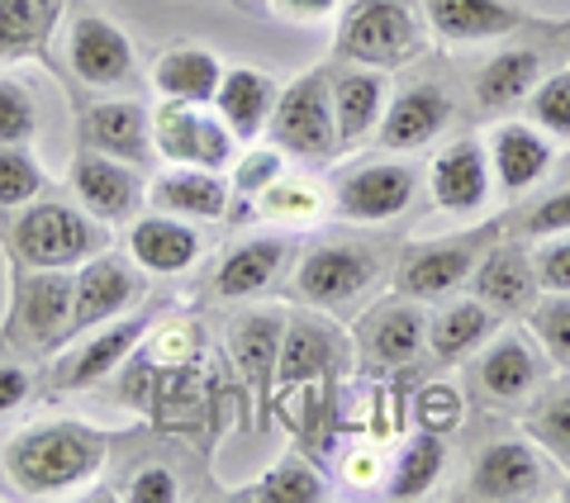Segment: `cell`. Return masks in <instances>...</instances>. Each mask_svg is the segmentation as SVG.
<instances>
[{"label": "cell", "mask_w": 570, "mask_h": 503, "mask_svg": "<svg viewBox=\"0 0 570 503\" xmlns=\"http://www.w3.org/2000/svg\"><path fill=\"white\" fill-rule=\"evenodd\" d=\"M105 461V442L81 423H43L14 437L6 452V471L24 494H67L91 480Z\"/></svg>", "instance_id": "cell-1"}, {"label": "cell", "mask_w": 570, "mask_h": 503, "mask_svg": "<svg viewBox=\"0 0 570 503\" xmlns=\"http://www.w3.org/2000/svg\"><path fill=\"white\" fill-rule=\"evenodd\" d=\"M419 48V20L409 0H356L337 24V52L352 62L395 67Z\"/></svg>", "instance_id": "cell-2"}, {"label": "cell", "mask_w": 570, "mask_h": 503, "mask_svg": "<svg viewBox=\"0 0 570 503\" xmlns=\"http://www.w3.org/2000/svg\"><path fill=\"white\" fill-rule=\"evenodd\" d=\"M266 134L281 152L291 157H328L333 142H337V124H333V96H328V81L318 77H299L291 91L276 100L272 119H266Z\"/></svg>", "instance_id": "cell-3"}, {"label": "cell", "mask_w": 570, "mask_h": 503, "mask_svg": "<svg viewBox=\"0 0 570 503\" xmlns=\"http://www.w3.org/2000/svg\"><path fill=\"white\" fill-rule=\"evenodd\" d=\"M14 247L39 272H62V266L96 257L100 233L71 205H33L20 219V228H14Z\"/></svg>", "instance_id": "cell-4"}, {"label": "cell", "mask_w": 570, "mask_h": 503, "mask_svg": "<svg viewBox=\"0 0 570 503\" xmlns=\"http://www.w3.org/2000/svg\"><path fill=\"white\" fill-rule=\"evenodd\" d=\"M153 142L157 152L176 167H205V171H219L234 161V134H228L224 119H209L200 105L190 100H167L157 110V124H153Z\"/></svg>", "instance_id": "cell-5"}, {"label": "cell", "mask_w": 570, "mask_h": 503, "mask_svg": "<svg viewBox=\"0 0 570 503\" xmlns=\"http://www.w3.org/2000/svg\"><path fill=\"white\" fill-rule=\"evenodd\" d=\"M138 276L119 257H96L81 266L77 276V299H71V333H91L96 323L124 314L138 304Z\"/></svg>", "instance_id": "cell-6"}, {"label": "cell", "mask_w": 570, "mask_h": 503, "mask_svg": "<svg viewBox=\"0 0 570 503\" xmlns=\"http://www.w3.org/2000/svg\"><path fill=\"white\" fill-rule=\"evenodd\" d=\"M371 276H376V262L366 257V251L356 247H318L305 257V266H299V295H305L309 304H347L356 290H366Z\"/></svg>", "instance_id": "cell-7"}, {"label": "cell", "mask_w": 570, "mask_h": 503, "mask_svg": "<svg viewBox=\"0 0 570 503\" xmlns=\"http://www.w3.org/2000/svg\"><path fill=\"white\" fill-rule=\"evenodd\" d=\"M67 58L77 67V77L91 81V86H119L134 71L129 39H124L110 20H96V14H86V20L71 24Z\"/></svg>", "instance_id": "cell-8"}, {"label": "cell", "mask_w": 570, "mask_h": 503, "mask_svg": "<svg viewBox=\"0 0 570 503\" xmlns=\"http://www.w3.org/2000/svg\"><path fill=\"white\" fill-rule=\"evenodd\" d=\"M452 119V100L442 86H409V91L390 105L385 119H381V142L385 148H423L428 138H438L442 129H448Z\"/></svg>", "instance_id": "cell-9"}, {"label": "cell", "mask_w": 570, "mask_h": 503, "mask_svg": "<svg viewBox=\"0 0 570 503\" xmlns=\"http://www.w3.org/2000/svg\"><path fill=\"white\" fill-rule=\"evenodd\" d=\"M409 200H414V171L409 167H366V171L343 176V186H337L343 214L347 219H366V224L390 219Z\"/></svg>", "instance_id": "cell-10"}, {"label": "cell", "mask_w": 570, "mask_h": 503, "mask_svg": "<svg viewBox=\"0 0 570 503\" xmlns=\"http://www.w3.org/2000/svg\"><path fill=\"white\" fill-rule=\"evenodd\" d=\"M542 490V465L523 442H494L471 465L475 499H528Z\"/></svg>", "instance_id": "cell-11"}, {"label": "cell", "mask_w": 570, "mask_h": 503, "mask_svg": "<svg viewBox=\"0 0 570 503\" xmlns=\"http://www.w3.org/2000/svg\"><path fill=\"white\" fill-rule=\"evenodd\" d=\"M71 186H77L81 205L91 214H100V219H129L134 205H138L134 171L124 167L119 157H105V152L77 157V167H71Z\"/></svg>", "instance_id": "cell-12"}, {"label": "cell", "mask_w": 570, "mask_h": 503, "mask_svg": "<svg viewBox=\"0 0 570 503\" xmlns=\"http://www.w3.org/2000/svg\"><path fill=\"white\" fill-rule=\"evenodd\" d=\"M428 24L452 43H480V39H504L519 29V10L504 0H423Z\"/></svg>", "instance_id": "cell-13"}, {"label": "cell", "mask_w": 570, "mask_h": 503, "mask_svg": "<svg viewBox=\"0 0 570 503\" xmlns=\"http://www.w3.org/2000/svg\"><path fill=\"white\" fill-rule=\"evenodd\" d=\"M490 195V167H485V152L480 142H452L448 152L433 161V200L452 214H466L480 209Z\"/></svg>", "instance_id": "cell-14"}, {"label": "cell", "mask_w": 570, "mask_h": 503, "mask_svg": "<svg viewBox=\"0 0 570 503\" xmlns=\"http://www.w3.org/2000/svg\"><path fill=\"white\" fill-rule=\"evenodd\" d=\"M214 105H219V119L228 124V134L247 142L266 129V119H272L276 86L253 67H234V71H224L219 91H214Z\"/></svg>", "instance_id": "cell-15"}, {"label": "cell", "mask_w": 570, "mask_h": 503, "mask_svg": "<svg viewBox=\"0 0 570 503\" xmlns=\"http://www.w3.org/2000/svg\"><path fill=\"white\" fill-rule=\"evenodd\" d=\"M86 142L105 157H119V161H142L153 152V134H148V115L142 105L134 100H115V105H96L81 124Z\"/></svg>", "instance_id": "cell-16"}, {"label": "cell", "mask_w": 570, "mask_h": 503, "mask_svg": "<svg viewBox=\"0 0 570 503\" xmlns=\"http://www.w3.org/2000/svg\"><path fill=\"white\" fill-rule=\"evenodd\" d=\"M71 299H77V280H67L62 272L33 276L20 290V323L29 328L33 343H58L71 333Z\"/></svg>", "instance_id": "cell-17"}, {"label": "cell", "mask_w": 570, "mask_h": 503, "mask_svg": "<svg viewBox=\"0 0 570 503\" xmlns=\"http://www.w3.org/2000/svg\"><path fill=\"white\" fill-rule=\"evenodd\" d=\"M134 262L153 276H176V272H190L195 257H200V238L195 228L181 219H142L134 228Z\"/></svg>", "instance_id": "cell-18"}, {"label": "cell", "mask_w": 570, "mask_h": 503, "mask_svg": "<svg viewBox=\"0 0 570 503\" xmlns=\"http://www.w3.org/2000/svg\"><path fill=\"white\" fill-rule=\"evenodd\" d=\"M219 81H224V67L205 48H171L157 58V71H153V86L167 100H190V105H209Z\"/></svg>", "instance_id": "cell-19"}, {"label": "cell", "mask_w": 570, "mask_h": 503, "mask_svg": "<svg viewBox=\"0 0 570 503\" xmlns=\"http://www.w3.org/2000/svg\"><path fill=\"white\" fill-rule=\"evenodd\" d=\"M153 205L163 214H190V219H219L228 205V190L205 167H176L153 186Z\"/></svg>", "instance_id": "cell-20"}, {"label": "cell", "mask_w": 570, "mask_h": 503, "mask_svg": "<svg viewBox=\"0 0 570 503\" xmlns=\"http://www.w3.org/2000/svg\"><path fill=\"white\" fill-rule=\"evenodd\" d=\"M475 290L490 309H504V314H519L532 304V290H538V276L519 247H494L475 272Z\"/></svg>", "instance_id": "cell-21"}, {"label": "cell", "mask_w": 570, "mask_h": 503, "mask_svg": "<svg viewBox=\"0 0 570 503\" xmlns=\"http://www.w3.org/2000/svg\"><path fill=\"white\" fill-rule=\"evenodd\" d=\"M333 362V343L314 323H291L281 333V356H276V394H291L299 385L318 381Z\"/></svg>", "instance_id": "cell-22"}, {"label": "cell", "mask_w": 570, "mask_h": 503, "mask_svg": "<svg viewBox=\"0 0 570 503\" xmlns=\"http://www.w3.org/2000/svg\"><path fill=\"white\" fill-rule=\"evenodd\" d=\"M385 105V81L381 71H347L333 91V110H337V142H362L371 134V124L381 119Z\"/></svg>", "instance_id": "cell-23"}, {"label": "cell", "mask_w": 570, "mask_h": 503, "mask_svg": "<svg viewBox=\"0 0 570 503\" xmlns=\"http://www.w3.org/2000/svg\"><path fill=\"white\" fill-rule=\"evenodd\" d=\"M471 266H475V251L466 243H452V247H423L414 251V257L404 262V272H400V285L409 295H442V290H456L461 280L471 276Z\"/></svg>", "instance_id": "cell-24"}, {"label": "cell", "mask_w": 570, "mask_h": 503, "mask_svg": "<svg viewBox=\"0 0 570 503\" xmlns=\"http://www.w3.org/2000/svg\"><path fill=\"white\" fill-rule=\"evenodd\" d=\"M551 161V142L538 138L528 124H504L494 129V171L509 190H528Z\"/></svg>", "instance_id": "cell-25"}, {"label": "cell", "mask_w": 570, "mask_h": 503, "mask_svg": "<svg viewBox=\"0 0 570 503\" xmlns=\"http://www.w3.org/2000/svg\"><path fill=\"white\" fill-rule=\"evenodd\" d=\"M281 318L276 314H253V318H243L238 328H234V356H238V366L243 375L257 385V394L272 389L276 381V356H281Z\"/></svg>", "instance_id": "cell-26"}, {"label": "cell", "mask_w": 570, "mask_h": 503, "mask_svg": "<svg viewBox=\"0 0 570 503\" xmlns=\"http://www.w3.org/2000/svg\"><path fill=\"white\" fill-rule=\"evenodd\" d=\"M281 257H285V247L276 238H257V243L234 247L224 257V266H219V295L224 299H243V295L266 290V280L281 272Z\"/></svg>", "instance_id": "cell-27"}, {"label": "cell", "mask_w": 570, "mask_h": 503, "mask_svg": "<svg viewBox=\"0 0 570 503\" xmlns=\"http://www.w3.org/2000/svg\"><path fill=\"white\" fill-rule=\"evenodd\" d=\"M532 86H538V52H499L485 62V71L475 77V96L485 110H509L513 100H523Z\"/></svg>", "instance_id": "cell-28"}, {"label": "cell", "mask_w": 570, "mask_h": 503, "mask_svg": "<svg viewBox=\"0 0 570 503\" xmlns=\"http://www.w3.org/2000/svg\"><path fill=\"white\" fill-rule=\"evenodd\" d=\"M142 328H148V318H129V323H119V328H105L100 337H91V343H86V352L67 366L62 385L81 389V385H96L100 375H110V371L124 362V356H129V352L138 347Z\"/></svg>", "instance_id": "cell-29"}, {"label": "cell", "mask_w": 570, "mask_h": 503, "mask_svg": "<svg viewBox=\"0 0 570 503\" xmlns=\"http://www.w3.org/2000/svg\"><path fill=\"white\" fill-rule=\"evenodd\" d=\"M423 314L419 309H400V304H390L371 318V356L385 366H400V362H414L423 352Z\"/></svg>", "instance_id": "cell-30"}, {"label": "cell", "mask_w": 570, "mask_h": 503, "mask_svg": "<svg viewBox=\"0 0 570 503\" xmlns=\"http://www.w3.org/2000/svg\"><path fill=\"white\" fill-rule=\"evenodd\" d=\"M532 381H538V366H532L528 347L513 343V337L494 343L485 352V362H480V385H485L494 400H523L532 389Z\"/></svg>", "instance_id": "cell-31"}, {"label": "cell", "mask_w": 570, "mask_h": 503, "mask_svg": "<svg viewBox=\"0 0 570 503\" xmlns=\"http://www.w3.org/2000/svg\"><path fill=\"white\" fill-rule=\"evenodd\" d=\"M442 465H448V442H442L438 433H419L414 442L404 446L395 475H390V494H395V499L428 494V490H433V480L442 475Z\"/></svg>", "instance_id": "cell-32"}, {"label": "cell", "mask_w": 570, "mask_h": 503, "mask_svg": "<svg viewBox=\"0 0 570 503\" xmlns=\"http://www.w3.org/2000/svg\"><path fill=\"white\" fill-rule=\"evenodd\" d=\"M234 499H266V503H314L324 499V480H318L309 465L299 461H281L272 465V471L262 475V484H253V490H238Z\"/></svg>", "instance_id": "cell-33"}, {"label": "cell", "mask_w": 570, "mask_h": 503, "mask_svg": "<svg viewBox=\"0 0 570 503\" xmlns=\"http://www.w3.org/2000/svg\"><path fill=\"white\" fill-rule=\"evenodd\" d=\"M52 0H0V52H29L48 33Z\"/></svg>", "instance_id": "cell-34"}, {"label": "cell", "mask_w": 570, "mask_h": 503, "mask_svg": "<svg viewBox=\"0 0 570 503\" xmlns=\"http://www.w3.org/2000/svg\"><path fill=\"white\" fill-rule=\"evenodd\" d=\"M490 333V304L480 299V304H456V309H448L438 318V328H433V352L438 356H461V352H471L480 337Z\"/></svg>", "instance_id": "cell-35"}, {"label": "cell", "mask_w": 570, "mask_h": 503, "mask_svg": "<svg viewBox=\"0 0 570 503\" xmlns=\"http://www.w3.org/2000/svg\"><path fill=\"white\" fill-rule=\"evenodd\" d=\"M39 190H43V171L24 152V142H0V209H20Z\"/></svg>", "instance_id": "cell-36"}, {"label": "cell", "mask_w": 570, "mask_h": 503, "mask_svg": "<svg viewBox=\"0 0 570 503\" xmlns=\"http://www.w3.org/2000/svg\"><path fill=\"white\" fill-rule=\"evenodd\" d=\"M532 333L538 343L557 356L561 366H570V295H551L532 309Z\"/></svg>", "instance_id": "cell-37"}, {"label": "cell", "mask_w": 570, "mask_h": 503, "mask_svg": "<svg viewBox=\"0 0 570 503\" xmlns=\"http://www.w3.org/2000/svg\"><path fill=\"white\" fill-rule=\"evenodd\" d=\"M33 134H39V105L24 86L0 81V142H29Z\"/></svg>", "instance_id": "cell-38"}, {"label": "cell", "mask_w": 570, "mask_h": 503, "mask_svg": "<svg viewBox=\"0 0 570 503\" xmlns=\"http://www.w3.org/2000/svg\"><path fill=\"white\" fill-rule=\"evenodd\" d=\"M414 423H419V433L448 437L452 427L461 423V394L452 385H428L419 394V404H414Z\"/></svg>", "instance_id": "cell-39"}, {"label": "cell", "mask_w": 570, "mask_h": 503, "mask_svg": "<svg viewBox=\"0 0 570 503\" xmlns=\"http://www.w3.org/2000/svg\"><path fill=\"white\" fill-rule=\"evenodd\" d=\"M532 437H538L547 452H557L566 465H570V394H557V400H547L538 413L528 418Z\"/></svg>", "instance_id": "cell-40"}, {"label": "cell", "mask_w": 570, "mask_h": 503, "mask_svg": "<svg viewBox=\"0 0 570 503\" xmlns=\"http://www.w3.org/2000/svg\"><path fill=\"white\" fill-rule=\"evenodd\" d=\"M532 119L551 134H570V71H561V77H551L532 91Z\"/></svg>", "instance_id": "cell-41"}, {"label": "cell", "mask_w": 570, "mask_h": 503, "mask_svg": "<svg viewBox=\"0 0 570 503\" xmlns=\"http://www.w3.org/2000/svg\"><path fill=\"white\" fill-rule=\"evenodd\" d=\"M281 181V148H266V152H247L238 161V176H234V186L243 200H253V195H262L266 186H276Z\"/></svg>", "instance_id": "cell-42"}, {"label": "cell", "mask_w": 570, "mask_h": 503, "mask_svg": "<svg viewBox=\"0 0 570 503\" xmlns=\"http://www.w3.org/2000/svg\"><path fill=\"white\" fill-rule=\"evenodd\" d=\"M266 214H314L318 209V195L309 186H295V181H276V186H266Z\"/></svg>", "instance_id": "cell-43"}, {"label": "cell", "mask_w": 570, "mask_h": 503, "mask_svg": "<svg viewBox=\"0 0 570 503\" xmlns=\"http://www.w3.org/2000/svg\"><path fill=\"white\" fill-rule=\"evenodd\" d=\"M528 233H570V190L551 195L528 214Z\"/></svg>", "instance_id": "cell-44"}, {"label": "cell", "mask_w": 570, "mask_h": 503, "mask_svg": "<svg viewBox=\"0 0 570 503\" xmlns=\"http://www.w3.org/2000/svg\"><path fill=\"white\" fill-rule=\"evenodd\" d=\"M129 499H138V503H171V499H176V480H171V471H163V465L142 471V475L129 484Z\"/></svg>", "instance_id": "cell-45"}, {"label": "cell", "mask_w": 570, "mask_h": 503, "mask_svg": "<svg viewBox=\"0 0 570 503\" xmlns=\"http://www.w3.org/2000/svg\"><path fill=\"white\" fill-rule=\"evenodd\" d=\"M538 276L551 285V290H570V238L551 243L538 257Z\"/></svg>", "instance_id": "cell-46"}, {"label": "cell", "mask_w": 570, "mask_h": 503, "mask_svg": "<svg viewBox=\"0 0 570 503\" xmlns=\"http://www.w3.org/2000/svg\"><path fill=\"white\" fill-rule=\"evenodd\" d=\"M24 394H29V371H20V366H0V413L20 408V404H24Z\"/></svg>", "instance_id": "cell-47"}, {"label": "cell", "mask_w": 570, "mask_h": 503, "mask_svg": "<svg viewBox=\"0 0 570 503\" xmlns=\"http://www.w3.org/2000/svg\"><path fill=\"white\" fill-rule=\"evenodd\" d=\"M190 343H195V337H190V328H186V323H171V328H163V337H157V356H171V362H181V356L190 352Z\"/></svg>", "instance_id": "cell-48"}, {"label": "cell", "mask_w": 570, "mask_h": 503, "mask_svg": "<svg viewBox=\"0 0 570 503\" xmlns=\"http://www.w3.org/2000/svg\"><path fill=\"white\" fill-rule=\"evenodd\" d=\"M272 6L281 14H291V20H324L337 0H272Z\"/></svg>", "instance_id": "cell-49"}, {"label": "cell", "mask_w": 570, "mask_h": 503, "mask_svg": "<svg viewBox=\"0 0 570 503\" xmlns=\"http://www.w3.org/2000/svg\"><path fill=\"white\" fill-rule=\"evenodd\" d=\"M376 471H381V465H376V456H362V452H356V456H347V475L356 480V484H371V480H376Z\"/></svg>", "instance_id": "cell-50"}]
</instances>
